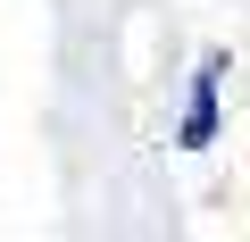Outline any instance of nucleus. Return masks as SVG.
Masks as SVG:
<instances>
[{
  "instance_id": "obj_1",
  "label": "nucleus",
  "mask_w": 250,
  "mask_h": 242,
  "mask_svg": "<svg viewBox=\"0 0 250 242\" xmlns=\"http://www.w3.org/2000/svg\"><path fill=\"white\" fill-rule=\"evenodd\" d=\"M217 84H225V50H208V59H200V75H192V109H184V151H208V142H217Z\"/></svg>"
}]
</instances>
